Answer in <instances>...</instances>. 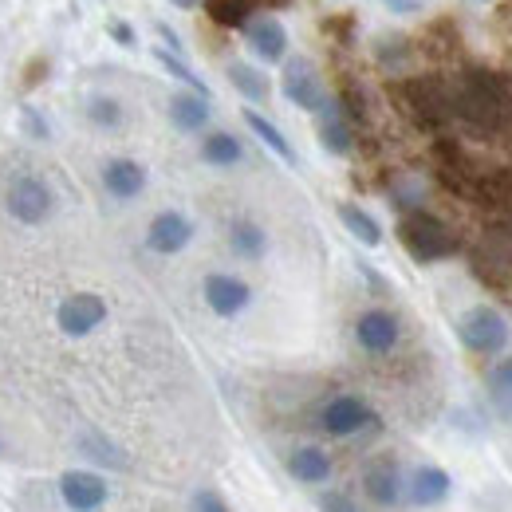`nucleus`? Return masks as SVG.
Returning <instances> with one entry per match:
<instances>
[{
  "instance_id": "5701e85b",
  "label": "nucleus",
  "mask_w": 512,
  "mask_h": 512,
  "mask_svg": "<svg viewBox=\"0 0 512 512\" xmlns=\"http://www.w3.org/2000/svg\"><path fill=\"white\" fill-rule=\"evenodd\" d=\"M245 123H249V130H253L256 138H260V142H264V146H268V150H272L280 162L296 166V150L288 146V138L280 134V127H272V123H268L264 115H256V111H245Z\"/></svg>"
},
{
  "instance_id": "f257e3e1",
  "label": "nucleus",
  "mask_w": 512,
  "mask_h": 512,
  "mask_svg": "<svg viewBox=\"0 0 512 512\" xmlns=\"http://www.w3.org/2000/svg\"><path fill=\"white\" fill-rule=\"evenodd\" d=\"M453 115L481 130L501 127L509 119V91L489 71H469L453 91Z\"/></svg>"
},
{
  "instance_id": "ddd939ff",
  "label": "nucleus",
  "mask_w": 512,
  "mask_h": 512,
  "mask_svg": "<svg viewBox=\"0 0 512 512\" xmlns=\"http://www.w3.org/2000/svg\"><path fill=\"white\" fill-rule=\"evenodd\" d=\"M406 493H410V501L418 505V509H434V505H442L449 493H453V481H449V473L442 465H418L414 473H410V481H406Z\"/></svg>"
},
{
  "instance_id": "2eb2a0df",
  "label": "nucleus",
  "mask_w": 512,
  "mask_h": 512,
  "mask_svg": "<svg viewBox=\"0 0 512 512\" xmlns=\"http://www.w3.org/2000/svg\"><path fill=\"white\" fill-rule=\"evenodd\" d=\"M245 36H249V48H253L264 64H280L284 52H288V32H284V24H280L276 16L253 20V24L245 28Z\"/></svg>"
},
{
  "instance_id": "c756f323",
  "label": "nucleus",
  "mask_w": 512,
  "mask_h": 512,
  "mask_svg": "<svg viewBox=\"0 0 512 512\" xmlns=\"http://www.w3.org/2000/svg\"><path fill=\"white\" fill-rule=\"evenodd\" d=\"M320 509L323 512H359V505L351 501V493L331 489V493H320Z\"/></svg>"
},
{
  "instance_id": "c9c22d12",
  "label": "nucleus",
  "mask_w": 512,
  "mask_h": 512,
  "mask_svg": "<svg viewBox=\"0 0 512 512\" xmlns=\"http://www.w3.org/2000/svg\"><path fill=\"white\" fill-rule=\"evenodd\" d=\"M40 71H48V60H32V64H28V75H24V87H36V83H40Z\"/></svg>"
},
{
  "instance_id": "bb28decb",
  "label": "nucleus",
  "mask_w": 512,
  "mask_h": 512,
  "mask_svg": "<svg viewBox=\"0 0 512 512\" xmlns=\"http://www.w3.org/2000/svg\"><path fill=\"white\" fill-rule=\"evenodd\" d=\"M229 83H233L245 99H253V103H264V99H268V79L249 64H229Z\"/></svg>"
},
{
  "instance_id": "9b49d317",
  "label": "nucleus",
  "mask_w": 512,
  "mask_h": 512,
  "mask_svg": "<svg viewBox=\"0 0 512 512\" xmlns=\"http://www.w3.org/2000/svg\"><path fill=\"white\" fill-rule=\"evenodd\" d=\"M60 497L71 512H95L107 501V481L91 469H67L60 477Z\"/></svg>"
},
{
  "instance_id": "aec40b11",
  "label": "nucleus",
  "mask_w": 512,
  "mask_h": 512,
  "mask_svg": "<svg viewBox=\"0 0 512 512\" xmlns=\"http://www.w3.org/2000/svg\"><path fill=\"white\" fill-rule=\"evenodd\" d=\"M79 453H83L87 461H95V465L127 469V453L115 446L107 434H99V430H83V438H79Z\"/></svg>"
},
{
  "instance_id": "dca6fc26",
  "label": "nucleus",
  "mask_w": 512,
  "mask_h": 512,
  "mask_svg": "<svg viewBox=\"0 0 512 512\" xmlns=\"http://www.w3.org/2000/svg\"><path fill=\"white\" fill-rule=\"evenodd\" d=\"M103 186H107L111 197L130 201V197H138L146 190V170L138 162H130V158H115V162L103 166Z\"/></svg>"
},
{
  "instance_id": "6e6552de",
  "label": "nucleus",
  "mask_w": 512,
  "mask_h": 512,
  "mask_svg": "<svg viewBox=\"0 0 512 512\" xmlns=\"http://www.w3.org/2000/svg\"><path fill=\"white\" fill-rule=\"evenodd\" d=\"M103 320H107V304H103V296H95V292H75V296H67L64 304H60V312H56L60 331L71 335V339L91 335Z\"/></svg>"
},
{
  "instance_id": "20e7f679",
  "label": "nucleus",
  "mask_w": 512,
  "mask_h": 512,
  "mask_svg": "<svg viewBox=\"0 0 512 512\" xmlns=\"http://www.w3.org/2000/svg\"><path fill=\"white\" fill-rule=\"evenodd\" d=\"M402 99H406V111L418 123H426V127H434V123H442V119L453 115V95L438 79H410V83H402Z\"/></svg>"
},
{
  "instance_id": "f03ea898",
  "label": "nucleus",
  "mask_w": 512,
  "mask_h": 512,
  "mask_svg": "<svg viewBox=\"0 0 512 512\" xmlns=\"http://www.w3.org/2000/svg\"><path fill=\"white\" fill-rule=\"evenodd\" d=\"M398 241L418 264H434V260H446L457 253V237L449 233V225L426 209H414L398 221Z\"/></svg>"
},
{
  "instance_id": "b1692460",
  "label": "nucleus",
  "mask_w": 512,
  "mask_h": 512,
  "mask_svg": "<svg viewBox=\"0 0 512 512\" xmlns=\"http://www.w3.org/2000/svg\"><path fill=\"white\" fill-rule=\"evenodd\" d=\"M201 158H205L209 166H237V162L245 158V150H241V142H237L233 134L217 130V134H209V138L201 142Z\"/></svg>"
},
{
  "instance_id": "e433bc0d",
  "label": "nucleus",
  "mask_w": 512,
  "mask_h": 512,
  "mask_svg": "<svg viewBox=\"0 0 512 512\" xmlns=\"http://www.w3.org/2000/svg\"><path fill=\"white\" fill-rule=\"evenodd\" d=\"M170 4H178V8H193L197 0H170Z\"/></svg>"
},
{
  "instance_id": "a878e982",
  "label": "nucleus",
  "mask_w": 512,
  "mask_h": 512,
  "mask_svg": "<svg viewBox=\"0 0 512 512\" xmlns=\"http://www.w3.org/2000/svg\"><path fill=\"white\" fill-rule=\"evenodd\" d=\"M205 12H209V20L221 24V28H249L253 0H205Z\"/></svg>"
},
{
  "instance_id": "c85d7f7f",
  "label": "nucleus",
  "mask_w": 512,
  "mask_h": 512,
  "mask_svg": "<svg viewBox=\"0 0 512 512\" xmlns=\"http://www.w3.org/2000/svg\"><path fill=\"white\" fill-rule=\"evenodd\" d=\"M87 119H91L95 127L115 130L119 123H123V107H119L115 99H107V95H95V99L87 103Z\"/></svg>"
},
{
  "instance_id": "423d86ee",
  "label": "nucleus",
  "mask_w": 512,
  "mask_h": 512,
  "mask_svg": "<svg viewBox=\"0 0 512 512\" xmlns=\"http://www.w3.org/2000/svg\"><path fill=\"white\" fill-rule=\"evenodd\" d=\"M284 95L296 103V107H304V111H316V115H323L327 111V91H323V79L316 75V67H312V60H288L284 64Z\"/></svg>"
},
{
  "instance_id": "7c9ffc66",
  "label": "nucleus",
  "mask_w": 512,
  "mask_h": 512,
  "mask_svg": "<svg viewBox=\"0 0 512 512\" xmlns=\"http://www.w3.org/2000/svg\"><path fill=\"white\" fill-rule=\"evenodd\" d=\"M193 512H229V505L221 501L217 489H201V493L193 497Z\"/></svg>"
},
{
  "instance_id": "6ab92c4d",
  "label": "nucleus",
  "mask_w": 512,
  "mask_h": 512,
  "mask_svg": "<svg viewBox=\"0 0 512 512\" xmlns=\"http://www.w3.org/2000/svg\"><path fill=\"white\" fill-rule=\"evenodd\" d=\"M339 221L347 225V233L355 237V241H363L367 249H375V245H383V225L367 213V209H359V205H351V201H343L339 205Z\"/></svg>"
},
{
  "instance_id": "0eeeda50",
  "label": "nucleus",
  "mask_w": 512,
  "mask_h": 512,
  "mask_svg": "<svg viewBox=\"0 0 512 512\" xmlns=\"http://www.w3.org/2000/svg\"><path fill=\"white\" fill-rule=\"evenodd\" d=\"M320 422L331 438H351V434H359L367 422H375V410H371L359 394H339V398H331V402L323 406Z\"/></svg>"
},
{
  "instance_id": "1a4fd4ad",
  "label": "nucleus",
  "mask_w": 512,
  "mask_h": 512,
  "mask_svg": "<svg viewBox=\"0 0 512 512\" xmlns=\"http://www.w3.org/2000/svg\"><path fill=\"white\" fill-rule=\"evenodd\" d=\"M363 493L375 501V505H398V497L406 493V481H402V465L383 453V457H375V461H367V469H363Z\"/></svg>"
},
{
  "instance_id": "412c9836",
  "label": "nucleus",
  "mask_w": 512,
  "mask_h": 512,
  "mask_svg": "<svg viewBox=\"0 0 512 512\" xmlns=\"http://www.w3.org/2000/svg\"><path fill=\"white\" fill-rule=\"evenodd\" d=\"M170 123L178 130H201L209 123V99H201V95H174L170 99Z\"/></svg>"
},
{
  "instance_id": "f8f14e48",
  "label": "nucleus",
  "mask_w": 512,
  "mask_h": 512,
  "mask_svg": "<svg viewBox=\"0 0 512 512\" xmlns=\"http://www.w3.org/2000/svg\"><path fill=\"white\" fill-rule=\"evenodd\" d=\"M190 241H193L190 217H182V213H174V209L158 213V217L150 221V229H146V245H150L154 253H162V256L182 253Z\"/></svg>"
},
{
  "instance_id": "72a5a7b5",
  "label": "nucleus",
  "mask_w": 512,
  "mask_h": 512,
  "mask_svg": "<svg viewBox=\"0 0 512 512\" xmlns=\"http://www.w3.org/2000/svg\"><path fill=\"white\" fill-rule=\"evenodd\" d=\"M390 12H398V16H410V12H422V0H383Z\"/></svg>"
},
{
  "instance_id": "f704fd0d",
  "label": "nucleus",
  "mask_w": 512,
  "mask_h": 512,
  "mask_svg": "<svg viewBox=\"0 0 512 512\" xmlns=\"http://www.w3.org/2000/svg\"><path fill=\"white\" fill-rule=\"evenodd\" d=\"M158 36H162V40L170 44V52H178V56H182V36H178V32H174L170 24H158Z\"/></svg>"
},
{
  "instance_id": "393cba45",
  "label": "nucleus",
  "mask_w": 512,
  "mask_h": 512,
  "mask_svg": "<svg viewBox=\"0 0 512 512\" xmlns=\"http://www.w3.org/2000/svg\"><path fill=\"white\" fill-rule=\"evenodd\" d=\"M229 245H233V253L245 256V260H260L268 237H264V229L253 225V221H237V225L229 229Z\"/></svg>"
},
{
  "instance_id": "a211bd4d",
  "label": "nucleus",
  "mask_w": 512,
  "mask_h": 512,
  "mask_svg": "<svg viewBox=\"0 0 512 512\" xmlns=\"http://www.w3.org/2000/svg\"><path fill=\"white\" fill-rule=\"evenodd\" d=\"M320 142L327 154H347L351 150V123L343 119V111H339L335 99L327 103V111L320 115Z\"/></svg>"
},
{
  "instance_id": "2f4dec72",
  "label": "nucleus",
  "mask_w": 512,
  "mask_h": 512,
  "mask_svg": "<svg viewBox=\"0 0 512 512\" xmlns=\"http://www.w3.org/2000/svg\"><path fill=\"white\" fill-rule=\"evenodd\" d=\"M20 119H24V130H28L32 138H48V123L40 119V111H36V107H24V111H20Z\"/></svg>"
},
{
  "instance_id": "7ed1b4c3",
  "label": "nucleus",
  "mask_w": 512,
  "mask_h": 512,
  "mask_svg": "<svg viewBox=\"0 0 512 512\" xmlns=\"http://www.w3.org/2000/svg\"><path fill=\"white\" fill-rule=\"evenodd\" d=\"M457 339L473 355H501L509 347V323H505V316L497 308L481 304V308H469L457 320Z\"/></svg>"
},
{
  "instance_id": "f3484780",
  "label": "nucleus",
  "mask_w": 512,
  "mask_h": 512,
  "mask_svg": "<svg viewBox=\"0 0 512 512\" xmlns=\"http://www.w3.org/2000/svg\"><path fill=\"white\" fill-rule=\"evenodd\" d=\"M288 473H292L300 485H323V481L331 477V457L316 446H304L288 457Z\"/></svg>"
},
{
  "instance_id": "4468645a",
  "label": "nucleus",
  "mask_w": 512,
  "mask_h": 512,
  "mask_svg": "<svg viewBox=\"0 0 512 512\" xmlns=\"http://www.w3.org/2000/svg\"><path fill=\"white\" fill-rule=\"evenodd\" d=\"M355 339H359L363 351L386 355V351H394V343H398V320H394L390 312H383V308H371V312H363L359 323H355Z\"/></svg>"
},
{
  "instance_id": "9d476101",
  "label": "nucleus",
  "mask_w": 512,
  "mask_h": 512,
  "mask_svg": "<svg viewBox=\"0 0 512 512\" xmlns=\"http://www.w3.org/2000/svg\"><path fill=\"white\" fill-rule=\"evenodd\" d=\"M249 300H253V292H249L245 280H237V276H229V272H209V276H205V304H209L217 316L233 320V316H241V312L249 308Z\"/></svg>"
},
{
  "instance_id": "4be33fe9",
  "label": "nucleus",
  "mask_w": 512,
  "mask_h": 512,
  "mask_svg": "<svg viewBox=\"0 0 512 512\" xmlns=\"http://www.w3.org/2000/svg\"><path fill=\"white\" fill-rule=\"evenodd\" d=\"M485 390H489L493 410L512 422V359H501V363L485 375Z\"/></svg>"
},
{
  "instance_id": "cd10ccee",
  "label": "nucleus",
  "mask_w": 512,
  "mask_h": 512,
  "mask_svg": "<svg viewBox=\"0 0 512 512\" xmlns=\"http://www.w3.org/2000/svg\"><path fill=\"white\" fill-rule=\"evenodd\" d=\"M154 60H158V64H162V67H166V71H170L174 79H182V83H186V87H190V91H193V95H201V99H209V87L201 83V75H193L190 64H186L182 56H174V52H166V48H154Z\"/></svg>"
},
{
  "instance_id": "39448f33",
  "label": "nucleus",
  "mask_w": 512,
  "mask_h": 512,
  "mask_svg": "<svg viewBox=\"0 0 512 512\" xmlns=\"http://www.w3.org/2000/svg\"><path fill=\"white\" fill-rule=\"evenodd\" d=\"M52 205H56L52 190H48L40 178H32V174H24V178H16V182L8 186V213H12L16 221H24V225L48 221V217H52Z\"/></svg>"
},
{
  "instance_id": "4c0bfd02",
  "label": "nucleus",
  "mask_w": 512,
  "mask_h": 512,
  "mask_svg": "<svg viewBox=\"0 0 512 512\" xmlns=\"http://www.w3.org/2000/svg\"><path fill=\"white\" fill-rule=\"evenodd\" d=\"M0 449H4V442H0Z\"/></svg>"
},
{
  "instance_id": "473e14b6",
  "label": "nucleus",
  "mask_w": 512,
  "mask_h": 512,
  "mask_svg": "<svg viewBox=\"0 0 512 512\" xmlns=\"http://www.w3.org/2000/svg\"><path fill=\"white\" fill-rule=\"evenodd\" d=\"M107 32H111L123 48H134V28H130L127 20H111V24H107Z\"/></svg>"
}]
</instances>
